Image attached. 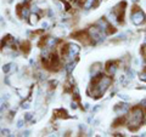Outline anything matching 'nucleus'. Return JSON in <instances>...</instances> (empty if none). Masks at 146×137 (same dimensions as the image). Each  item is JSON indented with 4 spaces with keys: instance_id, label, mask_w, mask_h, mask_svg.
<instances>
[{
    "instance_id": "nucleus-1",
    "label": "nucleus",
    "mask_w": 146,
    "mask_h": 137,
    "mask_svg": "<svg viewBox=\"0 0 146 137\" xmlns=\"http://www.w3.org/2000/svg\"><path fill=\"white\" fill-rule=\"evenodd\" d=\"M111 84H112L111 75H108V74L105 75L102 73H100V74L91 78V83L89 85L88 90H86V94L91 98L99 99L105 95V92L108 90Z\"/></svg>"
},
{
    "instance_id": "nucleus-2",
    "label": "nucleus",
    "mask_w": 146,
    "mask_h": 137,
    "mask_svg": "<svg viewBox=\"0 0 146 137\" xmlns=\"http://www.w3.org/2000/svg\"><path fill=\"white\" fill-rule=\"evenodd\" d=\"M144 118H145L144 112L140 107H135L131 109V112L129 113V115L127 118V125L129 127V130H131V131L138 130L140 125L143 124Z\"/></svg>"
},
{
    "instance_id": "nucleus-3",
    "label": "nucleus",
    "mask_w": 146,
    "mask_h": 137,
    "mask_svg": "<svg viewBox=\"0 0 146 137\" xmlns=\"http://www.w3.org/2000/svg\"><path fill=\"white\" fill-rule=\"evenodd\" d=\"M60 49H61V56L65 58L66 62H73L74 60H77V57H78L80 52V46L73 43L63 44Z\"/></svg>"
},
{
    "instance_id": "nucleus-4",
    "label": "nucleus",
    "mask_w": 146,
    "mask_h": 137,
    "mask_svg": "<svg viewBox=\"0 0 146 137\" xmlns=\"http://www.w3.org/2000/svg\"><path fill=\"white\" fill-rule=\"evenodd\" d=\"M86 33H88L89 38H90V40H91V43H93V44L101 43V41H104V40H105V38H106V34H105L96 24L90 26Z\"/></svg>"
},
{
    "instance_id": "nucleus-5",
    "label": "nucleus",
    "mask_w": 146,
    "mask_h": 137,
    "mask_svg": "<svg viewBox=\"0 0 146 137\" xmlns=\"http://www.w3.org/2000/svg\"><path fill=\"white\" fill-rule=\"evenodd\" d=\"M145 13L140 10L139 7H134L133 12L130 15V20H131V23L135 24V26H140L141 23L145 22Z\"/></svg>"
},
{
    "instance_id": "nucleus-6",
    "label": "nucleus",
    "mask_w": 146,
    "mask_h": 137,
    "mask_svg": "<svg viewBox=\"0 0 146 137\" xmlns=\"http://www.w3.org/2000/svg\"><path fill=\"white\" fill-rule=\"evenodd\" d=\"M17 13L18 16H20V18H22V20H28L31 13H32V10H31V6L27 5V4H21V5L17 6Z\"/></svg>"
},
{
    "instance_id": "nucleus-7",
    "label": "nucleus",
    "mask_w": 146,
    "mask_h": 137,
    "mask_svg": "<svg viewBox=\"0 0 146 137\" xmlns=\"http://www.w3.org/2000/svg\"><path fill=\"white\" fill-rule=\"evenodd\" d=\"M125 6L127 4L125 1H122V3H118L117 5L113 7L112 12L118 17V20L121 21V23H123V17H124V12H125Z\"/></svg>"
},
{
    "instance_id": "nucleus-8",
    "label": "nucleus",
    "mask_w": 146,
    "mask_h": 137,
    "mask_svg": "<svg viewBox=\"0 0 146 137\" xmlns=\"http://www.w3.org/2000/svg\"><path fill=\"white\" fill-rule=\"evenodd\" d=\"M115 112L118 115H124L129 112V104L128 103H118L115 106Z\"/></svg>"
},
{
    "instance_id": "nucleus-9",
    "label": "nucleus",
    "mask_w": 146,
    "mask_h": 137,
    "mask_svg": "<svg viewBox=\"0 0 146 137\" xmlns=\"http://www.w3.org/2000/svg\"><path fill=\"white\" fill-rule=\"evenodd\" d=\"M106 70H107V74L108 75H111L113 76L117 73L118 70V63L117 62H112V61H110L107 65H106Z\"/></svg>"
},
{
    "instance_id": "nucleus-10",
    "label": "nucleus",
    "mask_w": 146,
    "mask_h": 137,
    "mask_svg": "<svg viewBox=\"0 0 146 137\" xmlns=\"http://www.w3.org/2000/svg\"><path fill=\"white\" fill-rule=\"evenodd\" d=\"M101 72H102V65H101V63H94V65L91 66V68H90V75H91V78L100 74Z\"/></svg>"
},
{
    "instance_id": "nucleus-11",
    "label": "nucleus",
    "mask_w": 146,
    "mask_h": 137,
    "mask_svg": "<svg viewBox=\"0 0 146 137\" xmlns=\"http://www.w3.org/2000/svg\"><path fill=\"white\" fill-rule=\"evenodd\" d=\"M54 114H55V117H56V118H60V119H67V118H70L68 113H67L63 108L56 109V111L54 112Z\"/></svg>"
},
{
    "instance_id": "nucleus-12",
    "label": "nucleus",
    "mask_w": 146,
    "mask_h": 137,
    "mask_svg": "<svg viewBox=\"0 0 146 137\" xmlns=\"http://www.w3.org/2000/svg\"><path fill=\"white\" fill-rule=\"evenodd\" d=\"M39 17H40L39 13H34V12H32V13H31V16H29V18H28L29 24H31V26H35V24L39 22Z\"/></svg>"
},
{
    "instance_id": "nucleus-13",
    "label": "nucleus",
    "mask_w": 146,
    "mask_h": 137,
    "mask_svg": "<svg viewBox=\"0 0 146 137\" xmlns=\"http://www.w3.org/2000/svg\"><path fill=\"white\" fill-rule=\"evenodd\" d=\"M17 94L20 95V97L27 98L29 96V94H31V89H28V88H26V89H18L17 90Z\"/></svg>"
},
{
    "instance_id": "nucleus-14",
    "label": "nucleus",
    "mask_w": 146,
    "mask_h": 137,
    "mask_svg": "<svg viewBox=\"0 0 146 137\" xmlns=\"http://www.w3.org/2000/svg\"><path fill=\"white\" fill-rule=\"evenodd\" d=\"M21 51L23 52V53H28L31 51V44L28 41H25V43H22L21 44Z\"/></svg>"
},
{
    "instance_id": "nucleus-15",
    "label": "nucleus",
    "mask_w": 146,
    "mask_h": 137,
    "mask_svg": "<svg viewBox=\"0 0 146 137\" xmlns=\"http://www.w3.org/2000/svg\"><path fill=\"white\" fill-rule=\"evenodd\" d=\"M12 66H13V63H7V65H5L3 67V72L5 73V74H11Z\"/></svg>"
},
{
    "instance_id": "nucleus-16",
    "label": "nucleus",
    "mask_w": 146,
    "mask_h": 137,
    "mask_svg": "<svg viewBox=\"0 0 146 137\" xmlns=\"http://www.w3.org/2000/svg\"><path fill=\"white\" fill-rule=\"evenodd\" d=\"M74 66H76V62H67V66H66V72L70 74V73H72V70L74 69Z\"/></svg>"
},
{
    "instance_id": "nucleus-17",
    "label": "nucleus",
    "mask_w": 146,
    "mask_h": 137,
    "mask_svg": "<svg viewBox=\"0 0 146 137\" xmlns=\"http://www.w3.org/2000/svg\"><path fill=\"white\" fill-rule=\"evenodd\" d=\"M125 74H127V76L129 78V79H133L134 75H135V72H134L133 69H127V73H125Z\"/></svg>"
},
{
    "instance_id": "nucleus-18",
    "label": "nucleus",
    "mask_w": 146,
    "mask_h": 137,
    "mask_svg": "<svg viewBox=\"0 0 146 137\" xmlns=\"http://www.w3.org/2000/svg\"><path fill=\"white\" fill-rule=\"evenodd\" d=\"M139 78H140V80L141 81H145L146 83V69L144 70V72H141L140 74H139Z\"/></svg>"
},
{
    "instance_id": "nucleus-19",
    "label": "nucleus",
    "mask_w": 146,
    "mask_h": 137,
    "mask_svg": "<svg viewBox=\"0 0 146 137\" xmlns=\"http://www.w3.org/2000/svg\"><path fill=\"white\" fill-rule=\"evenodd\" d=\"M49 26H50V23H49L48 21H43V22H42V29H43V30H44V29H48Z\"/></svg>"
},
{
    "instance_id": "nucleus-20",
    "label": "nucleus",
    "mask_w": 146,
    "mask_h": 137,
    "mask_svg": "<svg viewBox=\"0 0 146 137\" xmlns=\"http://www.w3.org/2000/svg\"><path fill=\"white\" fill-rule=\"evenodd\" d=\"M0 134L4 135V136H10V131H9L7 129H1L0 130Z\"/></svg>"
},
{
    "instance_id": "nucleus-21",
    "label": "nucleus",
    "mask_w": 146,
    "mask_h": 137,
    "mask_svg": "<svg viewBox=\"0 0 146 137\" xmlns=\"http://www.w3.org/2000/svg\"><path fill=\"white\" fill-rule=\"evenodd\" d=\"M32 118H33V114H31V113H27V114H25V120H26V121H29V120H32Z\"/></svg>"
},
{
    "instance_id": "nucleus-22",
    "label": "nucleus",
    "mask_w": 146,
    "mask_h": 137,
    "mask_svg": "<svg viewBox=\"0 0 146 137\" xmlns=\"http://www.w3.org/2000/svg\"><path fill=\"white\" fill-rule=\"evenodd\" d=\"M25 121H26L25 119H23V120H18V121H17V127H18V129H21V127L25 125Z\"/></svg>"
},
{
    "instance_id": "nucleus-23",
    "label": "nucleus",
    "mask_w": 146,
    "mask_h": 137,
    "mask_svg": "<svg viewBox=\"0 0 146 137\" xmlns=\"http://www.w3.org/2000/svg\"><path fill=\"white\" fill-rule=\"evenodd\" d=\"M141 53H143V56H144V58L146 60V44L143 46V49H141Z\"/></svg>"
},
{
    "instance_id": "nucleus-24",
    "label": "nucleus",
    "mask_w": 146,
    "mask_h": 137,
    "mask_svg": "<svg viewBox=\"0 0 146 137\" xmlns=\"http://www.w3.org/2000/svg\"><path fill=\"white\" fill-rule=\"evenodd\" d=\"M31 106H29V102L27 101V102H23V104H22V108H25V109H28Z\"/></svg>"
},
{
    "instance_id": "nucleus-25",
    "label": "nucleus",
    "mask_w": 146,
    "mask_h": 137,
    "mask_svg": "<svg viewBox=\"0 0 146 137\" xmlns=\"http://www.w3.org/2000/svg\"><path fill=\"white\" fill-rule=\"evenodd\" d=\"M71 107H72L73 109H77V107H78V103H77L76 101H73V102L71 103Z\"/></svg>"
},
{
    "instance_id": "nucleus-26",
    "label": "nucleus",
    "mask_w": 146,
    "mask_h": 137,
    "mask_svg": "<svg viewBox=\"0 0 146 137\" xmlns=\"http://www.w3.org/2000/svg\"><path fill=\"white\" fill-rule=\"evenodd\" d=\"M119 97H121L122 99H125V101H129V97H128L127 95H119Z\"/></svg>"
},
{
    "instance_id": "nucleus-27",
    "label": "nucleus",
    "mask_w": 146,
    "mask_h": 137,
    "mask_svg": "<svg viewBox=\"0 0 146 137\" xmlns=\"http://www.w3.org/2000/svg\"><path fill=\"white\" fill-rule=\"evenodd\" d=\"M23 135H25V136H28V135H29V131H25Z\"/></svg>"
},
{
    "instance_id": "nucleus-28",
    "label": "nucleus",
    "mask_w": 146,
    "mask_h": 137,
    "mask_svg": "<svg viewBox=\"0 0 146 137\" xmlns=\"http://www.w3.org/2000/svg\"><path fill=\"white\" fill-rule=\"evenodd\" d=\"M131 1H133V3H138L139 0H131Z\"/></svg>"
}]
</instances>
